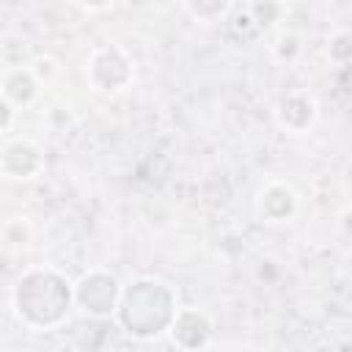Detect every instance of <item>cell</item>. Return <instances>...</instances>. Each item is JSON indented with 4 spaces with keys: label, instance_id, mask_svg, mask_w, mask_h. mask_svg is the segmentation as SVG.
<instances>
[{
    "label": "cell",
    "instance_id": "1",
    "mask_svg": "<svg viewBox=\"0 0 352 352\" xmlns=\"http://www.w3.org/2000/svg\"><path fill=\"white\" fill-rule=\"evenodd\" d=\"M74 302L72 283L55 270H33L19 278L14 289V305L25 324L52 327Z\"/></svg>",
    "mask_w": 352,
    "mask_h": 352
},
{
    "label": "cell",
    "instance_id": "2",
    "mask_svg": "<svg viewBox=\"0 0 352 352\" xmlns=\"http://www.w3.org/2000/svg\"><path fill=\"white\" fill-rule=\"evenodd\" d=\"M116 314L126 333H132L138 338L160 336L162 330H168V324L176 314L173 292L160 280L140 278V280L129 283L126 289H121Z\"/></svg>",
    "mask_w": 352,
    "mask_h": 352
},
{
    "label": "cell",
    "instance_id": "3",
    "mask_svg": "<svg viewBox=\"0 0 352 352\" xmlns=\"http://www.w3.org/2000/svg\"><path fill=\"white\" fill-rule=\"evenodd\" d=\"M72 292H74V302L85 314L110 316V314H116V305H118V297H121V283L110 272L91 270L72 286Z\"/></svg>",
    "mask_w": 352,
    "mask_h": 352
},
{
    "label": "cell",
    "instance_id": "4",
    "mask_svg": "<svg viewBox=\"0 0 352 352\" xmlns=\"http://www.w3.org/2000/svg\"><path fill=\"white\" fill-rule=\"evenodd\" d=\"M88 77L99 91H118L132 80V66L118 47H104L94 52L88 63Z\"/></svg>",
    "mask_w": 352,
    "mask_h": 352
},
{
    "label": "cell",
    "instance_id": "5",
    "mask_svg": "<svg viewBox=\"0 0 352 352\" xmlns=\"http://www.w3.org/2000/svg\"><path fill=\"white\" fill-rule=\"evenodd\" d=\"M173 341L184 349H195V346H206L212 338V322L204 311L198 308H182L173 314L170 324H168Z\"/></svg>",
    "mask_w": 352,
    "mask_h": 352
},
{
    "label": "cell",
    "instance_id": "6",
    "mask_svg": "<svg viewBox=\"0 0 352 352\" xmlns=\"http://www.w3.org/2000/svg\"><path fill=\"white\" fill-rule=\"evenodd\" d=\"M41 168H44V157L30 140L8 143L3 151V160H0V170L11 179H33Z\"/></svg>",
    "mask_w": 352,
    "mask_h": 352
},
{
    "label": "cell",
    "instance_id": "7",
    "mask_svg": "<svg viewBox=\"0 0 352 352\" xmlns=\"http://www.w3.org/2000/svg\"><path fill=\"white\" fill-rule=\"evenodd\" d=\"M256 209L258 214L267 220V223H286L294 217L297 212V195L292 187L280 184V182H270L261 192H258V201H256Z\"/></svg>",
    "mask_w": 352,
    "mask_h": 352
},
{
    "label": "cell",
    "instance_id": "8",
    "mask_svg": "<svg viewBox=\"0 0 352 352\" xmlns=\"http://www.w3.org/2000/svg\"><path fill=\"white\" fill-rule=\"evenodd\" d=\"M314 116H316V104L308 94H289L278 104V124L294 135L305 132L314 124Z\"/></svg>",
    "mask_w": 352,
    "mask_h": 352
},
{
    "label": "cell",
    "instance_id": "9",
    "mask_svg": "<svg viewBox=\"0 0 352 352\" xmlns=\"http://www.w3.org/2000/svg\"><path fill=\"white\" fill-rule=\"evenodd\" d=\"M36 94H38V77L25 66H11L0 77V96H6L11 104H30Z\"/></svg>",
    "mask_w": 352,
    "mask_h": 352
},
{
    "label": "cell",
    "instance_id": "10",
    "mask_svg": "<svg viewBox=\"0 0 352 352\" xmlns=\"http://www.w3.org/2000/svg\"><path fill=\"white\" fill-rule=\"evenodd\" d=\"M231 0H187V11L192 14V19L198 22H217L228 14Z\"/></svg>",
    "mask_w": 352,
    "mask_h": 352
},
{
    "label": "cell",
    "instance_id": "11",
    "mask_svg": "<svg viewBox=\"0 0 352 352\" xmlns=\"http://www.w3.org/2000/svg\"><path fill=\"white\" fill-rule=\"evenodd\" d=\"M250 16H253V19H256V25L264 30L267 25L278 22V16H280V6H278L275 0H258V3H253Z\"/></svg>",
    "mask_w": 352,
    "mask_h": 352
},
{
    "label": "cell",
    "instance_id": "12",
    "mask_svg": "<svg viewBox=\"0 0 352 352\" xmlns=\"http://www.w3.org/2000/svg\"><path fill=\"white\" fill-rule=\"evenodd\" d=\"M349 33L346 30H341L338 36H333L330 38V60H336V63H346L349 60V55H352V50H349Z\"/></svg>",
    "mask_w": 352,
    "mask_h": 352
},
{
    "label": "cell",
    "instance_id": "13",
    "mask_svg": "<svg viewBox=\"0 0 352 352\" xmlns=\"http://www.w3.org/2000/svg\"><path fill=\"white\" fill-rule=\"evenodd\" d=\"M28 236H30V231H28V226L22 220H11V223L3 226V239L11 242V245H25Z\"/></svg>",
    "mask_w": 352,
    "mask_h": 352
},
{
    "label": "cell",
    "instance_id": "14",
    "mask_svg": "<svg viewBox=\"0 0 352 352\" xmlns=\"http://www.w3.org/2000/svg\"><path fill=\"white\" fill-rule=\"evenodd\" d=\"M300 52V41H297V36L294 33H283V36H278V44H275V55L278 58H294Z\"/></svg>",
    "mask_w": 352,
    "mask_h": 352
},
{
    "label": "cell",
    "instance_id": "15",
    "mask_svg": "<svg viewBox=\"0 0 352 352\" xmlns=\"http://www.w3.org/2000/svg\"><path fill=\"white\" fill-rule=\"evenodd\" d=\"M11 121H14V104L6 96H0V132H6Z\"/></svg>",
    "mask_w": 352,
    "mask_h": 352
},
{
    "label": "cell",
    "instance_id": "16",
    "mask_svg": "<svg viewBox=\"0 0 352 352\" xmlns=\"http://www.w3.org/2000/svg\"><path fill=\"white\" fill-rule=\"evenodd\" d=\"M82 3H85L88 8H107L113 0H82Z\"/></svg>",
    "mask_w": 352,
    "mask_h": 352
}]
</instances>
